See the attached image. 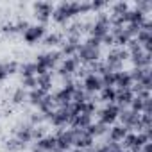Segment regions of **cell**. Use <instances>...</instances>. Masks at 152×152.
Returning <instances> with one entry per match:
<instances>
[{"instance_id": "d4e9b609", "label": "cell", "mask_w": 152, "mask_h": 152, "mask_svg": "<svg viewBox=\"0 0 152 152\" xmlns=\"http://www.w3.org/2000/svg\"><path fill=\"white\" fill-rule=\"evenodd\" d=\"M22 88L23 90H36V77H25V79H22Z\"/></svg>"}, {"instance_id": "4fadbf2b", "label": "cell", "mask_w": 152, "mask_h": 152, "mask_svg": "<svg viewBox=\"0 0 152 152\" xmlns=\"http://www.w3.org/2000/svg\"><path fill=\"white\" fill-rule=\"evenodd\" d=\"M136 68H150V52H140L131 56Z\"/></svg>"}, {"instance_id": "7c38bea8", "label": "cell", "mask_w": 152, "mask_h": 152, "mask_svg": "<svg viewBox=\"0 0 152 152\" xmlns=\"http://www.w3.org/2000/svg\"><path fill=\"white\" fill-rule=\"evenodd\" d=\"M18 63L16 61H4V63H0V81H4L7 79L11 73L18 72Z\"/></svg>"}, {"instance_id": "6da1fadb", "label": "cell", "mask_w": 152, "mask_h": 152, "mask_svg": "<svg viewBox=\"0 0 152 152\" xmlns=\"http://www.w3.org/2000/svg\"><path fill=\"white\" fill-rule=\"evenodd\" d=\"M72 131H73V147H77L79 150L91 148L95 138L91 134H88L86 129H72Z\"/></svg>"}, {"instance_id": "484cf974", "label": "cell", "mask_w": 152, "mask_h": 152, "mask_svg": "<svg viewBox=\"0 0 152 152\" xmlns=\"http://www.w3.org/2000/svg\"><path fill=\"white\" fill-rule=\"evenodd\" d=\"M25 145L22 143V141H18L16 138H13V140H9L7 141V150H13V152H16V150H22Z\"/></svg>"}, {"instance_id": "5bb4252c", "label": "cell", "mask_w": 152, "mask_h": 152, "mask_svg": "<svg viewBox=\"0 0 152 152\" xmlns=\"http://www.w3.org/2000/svg\"><path fill=\"white\" fill-rule=\"evenodd\" d=\"M129 131L124 127V125H113L111 129H109V140L107 141H115V143H120L124 138H125V134H127Z\"/></svg>"}, {"instance_id": "44dd1931", "label": "cell", "mask_w": 152, "mask_h": 152, "mask_svg": "<svg viewBox=\"0 0 152 152\" xmlns=\"http://www.w3.org/2000/svg\"><path fill=\"white\" fill-rule=\"evenodd\" d=\"M115 91H116L115 88H102L100 90V99L109 102V104H113L115 102Z\"/></svg>"}, {"instance_id": "603a6c76", "label": "cell", "mask_w": 152, "mask_h": 152, "mask_svg": "<svg viewBox=\"0 0 152 152\" xmlns=\"http://www.w3.org/2000/svg\"><path fill=\"white\" fill-rule=\"evenodd\" d=\"M27 95H29V93H27L23 88H18V90L13 93V102H15V104H22V102L27 100Z\"/></svg>"}, {"instance_id": "9a60e30c", "label": "cell", "mask_w": 152, "mask_h": 152, "mask_svg": "<svg viewBox=\"0 0 152 152\" xmlns=\"http://www.w3.org/2000/svg\"><path fill=\"white\" fill-rule=\"evenodd\" d=\"M36 145H38L43 152H50V150L57 148V145H56V136H50V134H47V136H43L41 140H38Z\"/></svg>"}, {"instance_id": "277c9868", "label": "cell", "mask_w": 152, "mask_h": 152, "mask_svg": "<svg viewBox=\"0 0 152 152\" xmlns=\"http://www.w3.org/2000/svg\"><path fill=\"white\" fill-rule=\"evenodd\" d=\"M120 111H122V109H120V107H118L115 102H113V104H107V106H106V107H104V109L99 113V122L109 127L111 124H115V120L118 118Z\"/></svg>"}, {"instance_id": "83f0119b", "label": "cell", "mask_w": 152, "mask_h": 152, "mask_svg": "<svg viewBox=\"0 0 152 152\" xmlns=\"http://www.w3.org/2000/svg\"><path fill=\"white\" fill-rule=\"evenodd\" d=\"M2 32H4V34H15V32H16V27H15V23H13V22H7V23H4V25H2Z\"/></svg>"}, {"instance_id": "cb8c5ba5", "label": "cell", "mask_w": 152, "mask_h": 152, "mask_svg": "<svg viewBox=\"0 0 152 152\" xmlns=\"http://www.w3.org/2000/svg\"><path fill=\"white\" fill-rule=\"evenodd\" d=\"M57 43H63V39H61V34H57V32H52V34L45 36V45H57Z\"/></svg>"}, {"instance_id": "2e32d148", "label": "cell", "mask_w": 152, "mask_h": 152, "mask_svg": "<svg viewBox=\"0 0 152 152\" xmlns=\"http://www.w3.org/2000/svg\"><path fill=\"white\" fill-rule=\"evenodd\" d=\"M50 86H52V75H50V73L36 75V88H38V90H43V91L48 93Z\"/></svg>"}, {"instance_id": "8992f818", "label": "cell", "mask_w": 152, "mask_h": 152, "mask_svg": "<svg viewBox=\"0 0 152 152\" xmlns=\"http://www.w3.org/2000/svg\"><path fill=\"white\" fill-rule=\"evenodd\" d=\"M43 36H45V25H39V23L29 25V27L25 29V32H23V41L32 45V43L39 41Z\"/></svg>"}, {"instance_id": "9c48e42d", "label": "cell", "mask_w": 152, "mask_h": 152, "mask_svg": "<svg viewBox=\"0 0 152 152\" xmlns=\"http://www.w3.org/2000/svg\"><path fill=\"white\" fill-rule=\"evenodd\" d=\"M61 56L63 57H75V54H77V48H79V39H73V38H66V41L61 43Z\"/></svg>"}, {"instance_id": "4316f807", "label": "cell", "mask_w": 152, "mask_h": 152, "mask_svg": "<svg viewBox=\"0 0 152 152\" xmlns=\"http://www.w3.org/2000/svg\"><path fill=\"white\" fill-rule=\"evenodd\" d=\"M43 136H47L45 129L41 125H32V140H41Z\"/></svg>"}, {"instance_id": "f1b7e54d", "label": "cell", "mask_w": 152, "mask_h": 152, "mask_svg": "<svg viewBox=\"0 0 152 152\" xmlns=\"http://www.w3.org/2000/svg\"><path fill=\"white\" fill-rule=\"evenodd\" d=\"M90 7H91L93 11H97V9H102V7H106V2H104V0H97V2H90Z\"/></svg>"}, {"instance_id": "7a4b0ae2", "label": "cell", "mask_w": 152, "mask_h": 152, "mask_svg": "<svg viewBox=\"0 0 152 152\" xmlns=\"http://www.w3.org/2000/svg\"><path fill=\"white\" fill-rule=\"evenodd\" d=\"M75 57H77V61H83V63H95V61H99L100 52H99V48H93V47H88V45L81 43Z\"/></svg>"}, {"instance_id": "d6986e66", "label": "cell", "mask_w": 152, "mask_h": 152, "mask_svg": "<svg viewBox=\"0 0 152 152\" xmlns=\"http://www.w3.org/2000/svg\"><path fill=\"white\" fill-rule=\"evenodd\" d=\"M86 131H88V134H91V136L95 138V136L104 134V132L107 131V125H104V124H100V122H99V124H93V122H91V124L86 127Z\"/></svg>"}, {"instance_id": "5b68a950", "label": "cell", "mask_w": 152, "mask_h": 152, "mask_svg": "<svg viewBox=\"0 0 152 152\" xmlns=\"http://www.w3.org/2000/svg\"><path fill=\"white\" fill-rule=\"evenodd\" d=\"M56 145L59 150L66 152L70 147H73V131L72 129H61L57 134H56Z\"/></svg>"}, {"instance_id": "4dcf8cb0", "label": "cell", "mask_w": 152, "mask_h": 152, "mask_svg": "<svg viewBox=\"0 0 152 152\" xmlns=\"http://www.w3.org/2000/svg\"><path fill=\"white\" fill-rule=\"evenodd\" d=\"M50 152H63V150H59V148H54V150H50Z\"/></svg>"}, {"instance_id": "52a82bcc", "label": "cell", "mask_w": 152, "mask_h": 152, "mask_svg": "<svg viewBox=\"0 0 152 152\" xmlns=\"http://www.w3.org/2000/svg\"><path fill=\"white\" fill-rule=\"evenodd\" d=\"M83 90L86 93H95V91H100L102 90V83H100V77L95 73H88L86 77L83 79Z\"/></svg>"}, {"instance_id": "f546056e", "label": "cell", "mask_w": 152, "mask_h": 152, "mask_svg": "<svg viewBox=\"0 0 152 152\" xmlns=\"http://www.w3.org/2000/svg\"><path fill=\"white\" fill-rule=\"evenodd\" d=\"M81 152H97L95 148H86V150H81Z\"/></svg>"}, {"instance_id": "ffe728a7", "label": "cell", "mask_w": 152, "mask_h": 152, "mask_svg": "<svg viewBox=\"0 0 152 152\" xmlns=\"http://www.w3.org/2000/svg\"><path fill=\"white\" fill-rule=\"evenodd\" d=\"M18 70H20V73L23 75V79H25V77H36V64H34V63L20 64Z\"/></svg>"}, {"instance_id": "7402d4cb", "label": "cell", "mask_w": 152, "mask_h": 152, "mask_svg": "<svg viewBox=\"0 0 152 152\" xmlns=\"http://www.w3.org/2000/svg\"><path fill=\"white\" fill-rule=\"evenodd\" d=\"M127 11H129L127 2H116V4L113 6V15H111V16H120V15H125Z\"/></svg>"}, {"instance_id": "8fae6325", "label": "cell", "mask_w": 152, "mask_h": 152, "mask_svg": "<svg viewBox=\"0 0 152 152\" xmlns=\"http://www.w3.org/2000/svg\"><path fill=\"white\" fill-rule=\"evenodd\" d=\"M115 86L118 90H129V88H132V81H131L129 72H116L115 73Z\"/></svg>"}, {"instance_id": "3957f363", "label": "cell", "mask_w": 152, "mask_h": 152, "mask_svg": "<svg viewBox=\"0 0 152 152\" xmlns=\"http://www.w3.org/2000/svg\"><path fill=\"white\" fill-rule=\"evenodd\" d=\"M54 13V6L50 2H36L34 4V16L39 20V25H45Z\"/></svg>"}, {"instance_id": "1f68e13d", "label": "cell", "mask_w": 152, "mask_h": 152, "mask_svg": "<svg viewBox=\"0 0 152 152\" xmlns=\"http://www.w3.org/2000/svg\"><path fill=\"white\" fill-rule=\"evenodd\" d=\"M73 152H81V150H79V148H77V150H73Z\"/></svg>"}, {"instance_id": "30bf717a", "label": "cell", "mask_w": 152, "mask_h": 152, "mask_svg": "<svg viewBox=\"0 0 152 152\" xmlns=\"http://www.w3.org/2000/svg\"><path fill=\"white\" fill-rule=\"evenodd\" d=\"M15 138L18 141H22L23 145H27L29 141H32V125L31 124H25V125H20L15 132Z\"/></svg>"}, {"instance_id": "e0dca14e", "label": "cell", "mask_w": 152, "mask_h": 152, "mask_svg": "<svg viewBox=\"0 0 152 152\" xmlns=\"http://www.w3.org/2000/svg\"><path fill=\"white\" fill-rule=\"evenodd\" d=\"M90 124H91V116H88V115H77L70 122V125L73 129H86Z\"/></svg>"}, {"instance_id": "ba28073f", "label": "cell", "mask_w": 152, "mask_h": 152, "mask_svg": "<svg viewBox=\"0 0 152 152\" xmlns=\"http://www.w3.org/2000/svg\"><path fill=\"white\" fill-rule=\"evenodd\" d=\"M77 68H79L77 57H63V61L59 64V73L63 75V77H68L70 73L77 72Z\"/></svg>"}, {"instance_id": "ac0fdd59", "label": "cell", "mask_w": 152, "mask_h": 152, "mask_svg": "<svg viewBox=\"0 0 152 152\" xmlns=\"http://www.w3.org/2000/svg\"><path fill=\"white\" fill-rule=\"evenodd\" d=\"M47 95H48L47 91H43V90H38V88H36V90H31V91H29L27 99L31 100V104H34V106H39Z\"/></svg>"}]
</instances>
